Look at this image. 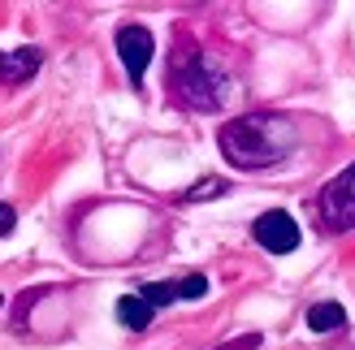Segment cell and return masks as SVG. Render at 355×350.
Returning a JSON list of instances; mask_svg holds the SVG:
<instances>
[{"label":"cell","mask_w":355,"mask_h":350,"mask_svg":"<svg viewBox=\"0 0 355 350\" xmlns=\"http://www.w3.org/2000/svg\"><path fill=\"white\" fill-rule=\"evenodd\" d=\"M117 57H121V65H126L130 82L139 86V82H144V74H148V65H152V57H156L152 30L148 26H121L117 30Z\"/></svg>","instance_id":"obj_4"},{"label":"cell","mask_w":355,"mask_h":350,"mask_svg":"<svg viewBox=\"0 0 355 350\" xmlns=\"http://www.w3.org/2000/svg\"><path fill=\"white\" fill-rule=\"evenodd\" d=\"M321 221L334 234L355 230V165H347L334 182H325V190H321Z\"/></svg>","instance_id":"obj_3"},{"label":"cell","mask_w":355,"mask_h":350,"mask_svg":"<svg viewBox=\"0 0 355 350\" xmlns=\"http://www.w3.org/2000/svg\"><path fill=\"white\" fill-rule=\"evenodd\" d=\"M308 329H312V333H334V329H347L343 303H312L308 307Z\"/></svg>","instance_id":"obj_7"},{"label":"cell","mask_w":355,"mask_h":350,"mask_svg":"<svg viewBox=\"0 0 355 350\" xmlns=\"http://www.w3.org/2000/svg\"><path fill=\"white\" fill-rule=\"evenodd\" d=\"M139 299H144L152 311H156V307H169V303L178 299V282H152V286L139 290Z\"/></svg>","instance_id":"obj_9"},{"label":"cell","mask_w":355,"mask_h":350,"mask_svg":"<svg viewBox=\"0 0 355 350\" xmlns=\"http://www.w3.org/2000/svg\"><path fill=\"white\" fill-rule=\"evenodd\" d=\"M169 86H173V95L182 100V104L204 109V113L221 109L225 95H230V78L195 44H182V48L173 52V61H169Z\"/></svg>","instance_id":"obj_2"},{"label":"cell","mask_w":355,"mask_h":350,"mask_svg":"<svg viewBox=\"0 0 355 350\" xmlns=\"http://www.w3.org/2000/svg\"><path fill=\"white\" fill-rule=\"evenodd\" d=\"M217 143H221V156L234 169H269V165H277L282 156L291 151L295 126L286 117L252 113V117L225 121L221 134H217Z\"/></svg>","instance_id":"obj_1"},{"label":"cell","mask_w":355,"mask_h":350,"mask_svg":"<svg viewBox=\"0 0 355 350\" xmlns=\"http://www.w3.org/2000/svg\"><path fill=\"white\" fill-rule=\"evenodd\" d=\"M117 320H121V329H148L152 324V307L139 299V294H121L117 299Z\"/></svg>","instance_id":"obj_8"},{"label":"cell","mask_w":355,"mask_h":350,"mask_svg":"<svg viewBox=\"0 0 355 350\" xmlns=\"http://www.w3.org/2000/svg\"><path fill=\"white\" fill-rule=\"evenodd\" d=\"M208 294V277L204 273H191L187 282H178V299H204Z\"/></svg>","instance_id":"obj_11"},{"label":"cell","mask_w":355,"mask_h":350,"mask_svg":"<svg viewBox=\"0 0 355 350\" xmlns=\"http://www.w3.org/2000/svg\"><path fill=\"white\" fill-rule=\"evenodd\" d=\"M40 69V48H5L0 52V82H26Z\"/></svg>","instance_id":"obj_6"},{"label":"cell","mask_w":355,"mask_h":350,"mask_svg":"<svg viewBox=\"0 0 355 350\" xmlns=\"http://www.w3.org/2000/svg\"><path fill=\"white\" fill-rule=\"evenodd\" d=\"M252 234H256L260 247H264V251H273V255H291V251L299 247V225H295L291 212H282V208H273V212L256 217Z\"/></svg>","instance_id":"obj_5"},{"label":"cell","mask_w":355,"mask_h":350,"mask_svg":"<svg viewBox=\"0 0 355 350\" xmlns=\"http://www.w3.org/2000/svg\"><path fill=\"white\" fill-rule=\"evenodd\" d=\"M256 346H260V333H247V338H234V342H225L217 350H256Z\"/></svg>","instance_id":"obj_12"},{"label":"cell","mask_w":355,"mask_h":350,"mask_svg":"<svg viewBox=\"0 0 355 350\" xmlns=\"http://www.w3.org/2000/svg\"><path fill=\"white\" fill-rule=\"evenodd\" d=\"M230 190V182L225 178H204V182H195L187 195H182V203H200V199H217V195H225Z\"/></svg>","instance_id":"obj_10"},{"label":"cell","mask_w":355,"mask_h":350,"mask_svg":"<svg viewBox=\"0 0 355 350\" xmlns=\"http://www.w3.org/2000/svg\"><path fill=\"white\" fill-rule=\"evenodd\" d=\"M13 225H17V212H13L9 203H0V238H5V234H13Z\"/></svg>","instance_id":"obj_13"}]
</instances>
